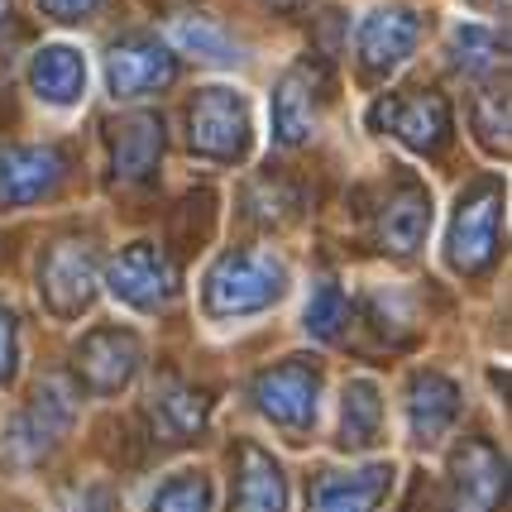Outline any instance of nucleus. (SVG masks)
Segmentation results:
<instances>
[{
	"label": "nucleus",
	"instance_id": "f257e3e1",
	"mask_svg": "<svg viewBox=\"0 0 512 512\" xmlns=\"http://www.w3.org/2000/svg\"><path fill=\"white\" fill-rule=\"evenodd\" d=\"M288 283H292V273L273 249H230L206 273L201 302H206V316H216V321L254 316V312L278 307L288 297Z\"/></svg>",
	"mask_w": 512,
	"mask_h": 512
},
{
	"label": "nucleus",
	"instance_id": "f03ea898",
	"mask_svg": "<svg viewBox=\"0 0 512 512\" xmlns=\"http://www.w3.org/2000/svg\"><path fill=\"white\" fill-rule=\"evenodd\" d=\"M249 101L230 87H201L187 106V144L192 154L216 158V163H235L249 154Z\"/></svg>",
	"mask_w": 512,
	"mask_h": 512
},
{
	"label": "nucleus",
	"instance_id": "7ed1b4c3",
	"mask_svg": "<svg viewBox=\"0 0 512 512\" xmlns=\"http://www.w3.org/2000/svg\"><path fill=\"white\" fill-rule=\"evenodd\" d=\"M498 225H503V182H474L446 230V259L455 273H484L498 254Z\"/></svg>",
	"mask_w": 512,
	"mask_h": 512
},
{
	"label": "nucleus",
	"instance_id": "20e7f679",
	"mask_svg": "<svg viewBox=\"0 0 512 512\" xmlns=\"http://www.w3.org/2000/svg\"><path fill=\"white\" fill-rule=\"evenodd\" d=\"M72 412H77V398H72V388L63 379L39 383V393L29 398V407L5 426L0 460H10V465H20V469L39 465L48 450L63 441V431L72 426Z\"/></svg>",
	"mask_w": 512,
	"mask_h": 512
},
{
	"label": "nucleus",
	"instance_id": "39448f33",
	"mask_svg": "<svg viewBox=\"0 0 512 512\" xmlns=\"http://www.w3.org/2000/svg\"><path fill=\"white\" fill-rule=\"evenodd\" d=\"M316 402H321V369L307 359H283L254 379V407L292 436L316 426V412H321Z\"/></svg>",
	"mask_w": 512,
	"mask_h": 512
},
{
	"label": "nucleus",
	"instance_id": "423d86ee",
	"mask_svg": "<svg viewBox=\"0 0 512 512\" xmlns=\"http://www.w3.org/2000/svg\"><path fill=\"white\" fill-rule=\"evenodd\" d=\"M369 125L379 134H393L398 144L417 149V154H441L450 144V106L441 91H398L383 96Z\"/></svg>",
	"mask_w": 512,
	"mask_h": 512
},
{
	"label": "nucleus",
	"instance_id": "0eeeda50",
	"mask_svg": "<svg viewBox=\"0 0 512 512\" xmlns=\"http://www.w3.org/2000/svg\"><path fill=\"white\" fill-rule=\"evenodd\" d=\"M326 101H331V72H326V63H316V58L292 63L283 72V82L273 87V134H278V144L292 149V144L312 139Z\"/></svg>",
	"mask_w": 512,
	"mask_h": 512
},
{
	"label": "nucleus",
	"instance_id": "6e6552de",
	"mask_svg": "<svg viewBox=\"0 0 512 512\" xmlns=\"http://www.w3.org/2000/svg\"><path fill=\"white\" fill-rule=\"evenodd\" d=\"M111 292L134 312H168L178 302L182 283L173 259L158 245H130L111 264Z\"/></svg>",
	"mask_w": 512,
	"mask_h": 512
},
{
	"label": "nucleus",
	"instance_id": "1a4fd4ad",
	"mask_svg": "<svg viewBox=\"0 0 512 512\" xmlns=\"http://www.w3.org/2000/svg\"><path fill=\"white\" fill-rule=\"evenodd\" d=\"M178 77V58L173 48L158 44L154 34H125L120 44H111L106 58V87L115 101H139V96H154Z\"/></svg>",
	"mask_w": 512,
	"mask_h": 512
},
{
	"label": "nucleus",
	"instance_id": "9d476101",
	"mask_svg": "<svg viewBox=\"0 0 512 512\" xmlns=\"http://www.w3.org/2000/svg\"><path fill=\"white\" fill-rule=\"evenodd\" d=\"M139 364H144L139 335L120 331V326H101V331L82 335V345H77V355H72V374L82 379V388L111 398V393H120V388L139 374Z\"/></svg>",
	"mask_w": 512,
	"mask_h": 512
},
{
	"label": "nucleus",
	"instance_id": "9b49d317",
	"mask_svg": "<svg viewBox=\"0 0 512 512\" xmlns=\"http://www.w3.org/2000/svg\"><path fill=\"white\" fill-rule=\"evenodd\" d=\"M508 498V465L489 441H460L450 450V512H498Z\"/></svg>",
	"mask_w": 512,
	"mask_h": 512
},
{
	"label": "nucleus",
	"instance_id": "f8f14e48",
	"mask_svg": "<svg viewBox=\"0 0 512 512\" xmlns=\"http://www.w3.org/2000/svg\"><path fill=\"white\" fill-rule=\"evenodd\" d=\"M39 292H44L48 312L72 321L96 302V254L87 240H58L44 254L39 268Z\"/></svg>",
	"mask_w": 512,
	"mask_h": 512
},
{
	"label": "nucleus",
	"instance_id": "ddd939ff",
	"mask_svg": "<svg viewBox=\"0 0 512 512\" xmlns=\"http://www.w3.org/2000/svg\"><path fill=\"white\" fill-rule=\"evenodd\" d=\"M417 39H422V15L412 5H379L359 24V63L369 77H388L393 67L412 58Z\"/></svg>",
	"mask_w": 512,
	"mask_h": 512
},
{
	"label": "nucleus",
	"instance_id": "4468645a",
	"mask_svg": "<svg viewBox=\"0 0 512 512\" xmlns=\"http://www.w3.org/2000/svg\"><path fill=\"white\" fill-rule=\"evenodd\" d=\"M393 489V465H359V469H321L307 484V512H379Z\"/></svg>",
	"mask_w": 512,
	"mask_h": 512
},
{
	"label": "nucleus",
	"instance_id": "2eb2a0df",
	"mask_svg": "<svg viewBox=\"0 0 512 512\" xmlns=\"http://www.w3.org/2000/svg\"><path fill=\"white\" fill-rule=\"evenodd\" d=\"M63 182V154L53 144H5L0 149V206L44 201Z\"/></svg>",
	"mask_w": 512,
	"mask_h": 512
},
{
	"label": "nucleus",
	"instance_id": "dca6fc26",
	"mask_svg": "<svg viewBox=\"0 0 512 512\" xmlns=\"http://www.w3.org/2000/svg\"><path fill=\"white\" fill-rule=\"evenodd\" d=\"M431 230V192L422 182L402 178L383 206L374 211V235H379V249L383 254H417Z\"/></svg>",
	"mask_w": 512,
	"mask_h": 512
},
{
	"label": "nucleus",
	"instance_id": "f3484780",
	"mask_svg": "<svg viewBox=\"0 0 512 512\" xmlns=\"http://www.w3.org/2000/svg\"><path fill=\"white\" fill-rule=\"evenodd\" d=\"M230 512H288V479L283 465L254 441L235 446V489Z\"/></svg>",
	"mask_w": 512,
	"mask_h": 512
},
{
	"label": "nucleus",
	"instance_id": "a211bd4d",
	"mask_svg": "<svg viewBox=\"0 0 512 512\" xmlns=\"http://www.w3.org/2000/svg\"><path fill=\"white\" fill-rule=\"evenodd\" d=\"M163 158V120L154 111H130L111 125V168L120 182H149Z\"/></svg>",
	"mask_w": 512,
	"mask_h": 512
},
{
	"label": "nucleus",
	"instance_id": "6ab92c4d",
	"mask_svg": "<svg viewBox=\"0 0 512 512\" xmlns=\"http://www.w3.org/2000/svg\"><path fill=\"white\" fill-rule=\"evenodd\" d=\"M460 422V388L446 374H417L407 388V426L417 446H436Z\"/></svg>",
	"mask_w": 512,
	"mask_h": 512
},
{
	"label": "nucleus",
	"instance_id": "aec40b11",
	"mask_svg": "<svg viewBox=\"0 0 512 512\" xmlns=\"http://www.w3.org/2000/svg\"><path fill=\"white\" fill-rule=\"evenodd\" d=\"M29 87H34V96H39L44 106L67 111V106H77L82 91H87V58L67 44H44L34 53V63H29Z\"/></svg>",
	"mask_w": 512,
	"mask_h": 512
},
{
	"label": "nucleus",
	"instance_id": "412c9836",
	"mask_svg": "<svg viewBox=\"0 0 512 512\" xmlns=\"http://www.w3.org/2000/svg\"><path fill=\"white\" fill-rule=\"evenodd\" d=\"M144 412H149V426H154V441L178 446V441L197 436L201 426H206V393L168 379L149 393V407H144Z\"/></svg>",
	"mask_w": 512,
	"mask_h": 512
},
{
	"label": "nucleus",
	"instance_id": "4be33fe9",
	"mask_svg": "<svg viewBox=\"0 0 512 512\" xmlns=\"http://www.w3.org/2000/svg\"><path fill=\"white\" fill-rule=\"evenodd\" d=\"M383 426V393L374 379H350L345 383V402H340V446L364 450L379 441Z\"/></svg>",
	"mask_w": 512,
	"mask_h": 512
},
{
	"label": "nucleus",
	"instance_id": "5701e85b",
	"mask_svg": "<svg viewBox=\"0 0 512 512\" xmlns=\"http://www.w3.org/2000/svg\"><path fill=\"white\" fill-rule=\"evenodd\" d=\"M364 321H369V331L379 335L383 345L398 350V345H407L417 335V302L402 288H374L369 302H364Z\"/></svg>",
	"mask_w": 512,
	"mask_h": 512
},
{
	"label": "nucleus",
	"instance_id": "b1692460",
	"mask_svg": "<svg viewBox=\"0 0 512 512\" xmlns=\"http://www.w3.org/2000/svg\"><path fill=\"white\" fill-rule=\"evenodd\" d=\"M168 34H173V44L182 53H197L206 63H240V44L206 15H182V20L168 24Z\"/></svg>",
	"mask_w": 512,
	"mask_h": 512
},
{
	"label": "nucleus",
	"instance_id": "393cba45",
	"mask_svg": "<svg viewBox=\"0 0 512 512\" xmlns=\"http://www.w3.org/2000/svg\"><path fill=\"white\" fill-rule=\"evenodd\" d=\"M503 63V39L484 29V24H460L450 34V67L465 77H489Z\"/></svg>",
	"mask_w": 512,
	"mask_h": 512
},
{
	"label": "nucleus",
	"instance_id": "a878e982",
	"mask_svg": "<svg viewBox=\"0 0 512 512\" xmlns=\"http://www.w3.org/2000/svg\"><path fill=\"white\" fill-rule=\"evenodd\" d=\"M350 297H345V288L340 283H316L312 297H307V331L316 335V340H340V331L350 326Z\"/></svg>",
	"mask_w": 512,
	"mask_h": 512
},
{
	"label": "nucleus",
	"instance_id": "bb28decb",
	"mask_svg": "<svg viewBox=\"0 0 512 512\" xmlns=\"http://www.w3.org/2000/svg\"><path fill=\"white\" fill-rule=\"evenodd\" d=\"M149 512H211V479L206 474H173L163 489L154 493Z\"/></svg>",
	"mask_w": 512,
	"mask_h": 512
},
{
	"label": "nucleus",
	"instance_id": "cd10ccee",
	"mask_svg": "<svg viewBox=\"0 0 512 512\" xmlns=\"http://www.w3.org/2000/svg\"><path fill=\"white\" fill-rule=\"evenodd\" d=\"M245 211L264 225H283V221H292V211H297V192H292V182H283V178H259L249 187Z\"/></svg>",
	"mask_w": 512,
	"mask_h": 512
},
{
	"label": "nucleus",
	"instance_id": "c85d7f7f",
	"mask_svg": "<svg viewBox=\"0 0 512 512\" xmlns=\"http://www.w3.org/2000/svg\"><path fill=\"white\" fill-rule=\"evenodd\" d=\"M474 130L489 149H508V96L503 91H484L474 101Z\"/></svg>",
	"mask_w": 512,
	"mask_h": 512
},
{
	"label": "nucleus",
	"instance_id": "c756f323",
	"mask_svg": "<svg viewBox=\"0 0 512 512\" xmlns=\"http://www.w3.org/2000/svg\"><path fill=\"white\" fill-rule=\"evenodd\" d=\"M67 512H120V498L111 484H87L67 498Z\"/></svg>",
	"mask_w": 512,
	"mask_h": 512
},
{
	"label": "nucleus",
	"instance_id": "7c9ffc66",
	"mask_svg": "<svg viewBox=\"0 0 512 512\" xmlns=\"http://www.w3.org/2000/svg\"><path fill=\"white\" fill-rule=\"evenodd\" d=\"M20 369V340H15V316L0 307V383L15 379Z\"/></svg>",
	"mask_w": 512,
	"mask_h": 512
},
{
	"label": "nucleus",
	"instance_id": "2f4dec72",
	"mask_svg": "<svg viewBox=\"0 0 512 512\" xmlns=\"http://www.w3.org/2000/svg\"><path fill=\"white\" fill-rule=\"evenodd\" d=\"M39 10L58 24H82L101 10V0H39Z\"/></svg>",
	"mask_w": 512,
	"mask_h": 512
},
{
	"label": "nucleus",
	"instance_id": "473e14b6",
	"mask_svg": "<svg viewBox=\"0 0 512 512\" xmlns=\"http://www.w3.org/2000/svg\"><path fill=\"white\" fill-rule=\"evenodd\" d=\"M10 20V0H0V24Z\"/></svg>",
	"mask_w": 512,
	"mask_h": 512
},
{
	"label": "nucleus",
	"instance_id": "72a5a7b5",
	"mask_svg": "<svg viewBox=\"0 0 512 512\" xmlns=\"http://www.w3.org/2000/svg\"><path fill=\"white\" fill-rule=\"evenodd\" d=\"M273 5H297V0H273Z\"/></svg>",
	"mask_w": 512,
	"mask_h": 512
},
{
	"label": "nucleus",
	"instance_id": "f704fd0d",
	"mask_svg": "<svg viewBox=\"0 0 512 512\" xmlns=\"http://www.w3.org/2000/svg\"><path fill=\"white\" fill-rule=\"evenodd\" d=\"M474 5H489V0H474Z\"/></svg>",
	"mask_w": 512,
	"mask_h": 512
}]
</instances>
